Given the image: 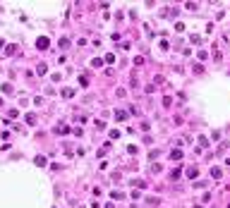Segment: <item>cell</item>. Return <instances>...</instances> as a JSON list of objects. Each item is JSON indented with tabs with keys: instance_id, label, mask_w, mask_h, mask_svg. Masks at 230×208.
Returning a JSON list of instances; mask_svg holds the SVG:
<instances>
[{
	"instance_id": "cell-13",
	"label": "cell",
	"mask_w": 230,
	"mask_h": 208,
	"mask_svg": "<svg viewBox=\"0 0 230 208\" xmlns=\"http://www.w3.org/2000/svg\"><path fill=\"white\" fill-rule=\"evenodd\" d=\"M72 96H74L72 89H63V98H72Z\"/></svg>"
},
{
	"instance_id": "cell-10",
	"label": "cell",
	"mask_w": 230,
	"mask_h": 208,
	"mask_svg": "<svg viewBox=\"0 0 230 208\" xmlns=\"http://www.w3.org/2000/svg\"><path fill=\"white\" fill-rule=\"evenodd\" d=\"M17 53V45H7V48H5V55H15Z\"/></svg>"
},
{
	"instance_id": "cell-15",
	"label": "cell",
	"mask_w": 230,
	"mask_h": 208,
	"mask_svg": "<svg viewBox=\"0 0 230 208\" xmlns=\"http://www.w3.org/2000/svg\"><path fill=\"white\" fill-rule=\"evenodd\" d=\"M199 146H201V148H206V146H208V139L206 136H199Z\"/></svg>"
},
{
	"instance_id": "cell-17",
	"label": "cell",
	"mask_w": 230,
	"mask_h": 208,
	"mask_svg": "<svg viewBox=\"0 0 230 208\" xmlns=\"http://www.w3.org/2000/svg\"><path fill=\"white\" fill-rule=\"evenodd\" d=\"M228 208H230V203H228Z\"/></svg>"
},
{
	"instance_id": "cell-11",
	"label": "cell",
	"mask_w": 230,
	"mask_h": 208,
	"mask_svg": "<svg viewBox=\"0 0 230 208\" xmlns=\"http://www.w3.org/2000/svg\"><path fill=\"white\" fill-rule=\"evenodd\" d=\"M134 187H137V189H146V182L144 179H134Z\"/></svg>"
},
{
	"instance_id": "cell-1",
	"label": "cell",
	"mask_w": 230,
	"mask_h": 208,
	"mask_svg": "<svg viewBox=\"0 0 230 208\" xmlns=\"http://www.w3.org/2000/svg\"><path fill=\"white\" fill-rule=\"evenodd\" d=\"M50 45V41H48V36H38V41H36V48H41V50H46Z\"/></svg>"
},
{
	"instance_id": "cell-8",
	"label": "cell",
	"mask_w": 230,
	"mask_h": 208,
	"mask_svg": "<svg viewBox=\"0 0 230 208\" xmlns=\"http://www.w3.org/2000/svg\"><path fill=\"white\" fill-rule=\"evenodd\" d=\"M180 175H182V167H175V170L170 172V179H178Z\"/></svg>"
},
{
	"instance_id": "cell-2",
	"label": "cell",
	"mask_w": 230,
	"mask_h": 208,
	"mask_svg": "<svg viewBox=\"0 0 230 208\" xmlns=\"http://www.w3.org/2000/svg\"><path fill=\"white\" fill-rule=\"evenodd\" d=\"M55 134H60V136H65V134H70V127H67V124H63V122H60V124L55 127Z\"/></svg>"
},
{
	"instance_id": "cell-5",
	"label": "cell",
	"mask_w": 230,
	"mask_h": 208,
	"mask_svg": "<svg viewBox=\"0 0 230 208\" xmlns=\"http://www.w3.org/2000/svg\"><path fill=\"white\" fill-rule=\"evenodd\" d=\"M180 158H182V151L180 148H173L170 151V160H180Z\"/></svg>"
},
{
	"instance_id": "cell-4",
	"label": "cell",
	"mask_w": 230,
	"mask_h": 208,
	"mask_svg": "<svg viewBox=\"0 0 230 208\" xmlns=\"http://www.w3.org/2000/svg\"><path fill=\"white\" fill-rule=\"evenodd\" d=\"M115 120H118V122H125V120H127V112L125 110H115Z\"/></svg>"
},
{
	"instance_id": "cell-3",
	"label": "cell",
	"mask_w": 230,
	"mask_h": 208,
	"mask_svg": "<svg viewBox=\"0 0 230 208\" xmlns=\"http://www.w3.org/2000/svg\"><path fill=\"white\" fill-rule=\"evenodd\" d=\"M185 175H187L189 179H194V177L199 175V170H197V167H187V170H185Z\"/></svg>"
},
{
	"instance_id": "cell-16",
	"label": "cell",
	"mask_w": 230,
	"mask_h": 208,
	"mask_svg": "<svg viewBox=\"0 0 230 208\" xmlns=\"http://www.w3.org/2000/svg\"><path fill=\"white\" fill-rule=\"evenodd\" d=\"M36 72H38V77H41V74H46V65L41 62V65H38V67H36Z\"/></svg>"
},
{
	"instance_id": "cell-7",
	"label": "cell",
	"mask_w": 230,
	"mask_h": 208,
	"mask_svg": "<svg viewBox=\"0 0 230 208\" xmlns=\"http://www.w3.org/2000/svg\"><path fill=\"white\" fill-rule=\"evenodd\" d=\"M34 163H36L38 167H46V158L43 156H36V158H34Z\"/></svg>"
},
{
	"instance_id": "cell-9",
	"label": "cell",
	"mask_w": 230,
	"mask_h": 208,
	"mask_svg": "<svg viewBox=\"0 0 230 208\" xmlns=\"http://www.w3.org/2000/svg\"><path fill=\"white\" fill-rule=\"evenodd\" d=\"M122 196H125L122 191H110V199H113V201H120V199H122Z\"/></svg>"
},
{
	"instance_id": "cell-12",
	"label": "cell",
	"mask_w": 230,
	"mask_h": 208,
	"mask_svg": "<svg viewBox=\"0 0 230 208\" xmlns=\"http://www.w3.org/2000/svg\"><path fill=\"white\" fill-rule=\"evenodd\" d=\"M103 62H106V60H101V58H93V60H91V67H101Z\"/></svg>"
},
{
	"instance_id": "cell-14",
	"label": "cell",
	"mask_w": 230,
	"mask_h": 208,
	"mask_svg": "<svg viewBox=\"0 0 230 208\" xmlns=\"http://www.w3.org/2000/svg\"><path fill=\"white\" fill-rule=\"evenodd\" d=\"M26 122H29V124H36V115H34V112H29V115H26Z\"/></svg>"
},
{
	"instance_id": "cell-6",
	"label": "cell",
	"mask_w": 230,
	"mask_h": 208,
	"mask_svg": "<svg viewBox=\"0 0 230 208\" xmlns=\"http://www.w3.org/2000/svg\"><path fill=\"white\" fill-rule=\"evenodd\" d=\"M211 175H213V179H221L223 177V170H221V167H211Z\"/></svg>"
}]
</instances>
